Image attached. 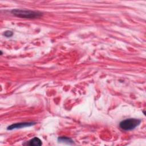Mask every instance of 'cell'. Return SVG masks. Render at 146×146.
<instances>
[{"instance_id": "obj_1", "label": "cell", "mask_w": 146, "mask_h": 146, "mask_svg": "<svg viewBox=\"0 0 146 146\" xmlns=\"http://www.w3.org/2000/svg\"><path fill=\"white\" fill-rule=\"evenodd\" d=\"M11 13L16 17L25 18H37L42 15V13L39 11H32L24 9H13Z\"/></svg>"}, {"instance_id": "obj_2", "label": "cell", "mask_w": 146, "mask_h": 146, "mask_svg": "<svg viewBox=\"0 0 146 146\" xmlns=\"http://www.w3.org/2000/svg\"><path fill=\"white\" fill-rule=\"evenodd\" d=\"M141 122V120L135 118H130L121 121L120 124V127L124 131H129L133 129L138 126Z\"/></svg>"}, {"instance_id": "obj_3", "label": "cell", "mask_w": 146, "mask_h": 146, "mask_svg": "<svg viewBox=\"0 0 146 146\" xmlns=\"http://www.w3.org/2000/svg\"><path fill=\"white\" fill-rule=\"evenodd\" d=\"M35 122H22V123H17L15 124H13L9 127H7L8 130H12L14 129H18V128H22L26 127H30L33 125H35Z\"/></svg>"}, {"instance_id": "obj_4", "label": "cell", "mask_w": 146, "mask_h": 146, "mask_svg": "<svg viewBox=\"0 0 146 146\" xmlns=\"http://www.w3.org/2000/svg\"><path fill=\"white\" fill-rule=\"evenodd\" d=\"M29 145H32V146H40L42 144V141L37 137H35L33 139L30 140L28 141V142L26 143V144H24Z\"/></svg>"}, {"instance_id": "obj_5", "label": "cell", "mask_w": 146, "mask_h": 146, "mask_svg": "<svg viewBox=\"0 0 146 146\" xmlns=\"http://www.w3.org/2000/svg\"><path fill=\"white\" fill-rule=\"evenodd\" d=\"M58 140L59 142H62V143H66L67 144H73L74 142L69 137H64V136H61L58 137Z\"/></svg>"}, {"instance_id": "obj_6", "label": "cell", "mask_w": 146, "mask_h": 146, "mask_svg": "<svg viewBox=\"0 0 146 146\" xmlns=\"http://www.w3.org/2000/svg\"><path fill=\"white\" fill-rule=\"evenodd\" d=\"M3 35L7 37V38H9V37H11L13 36V33L11 31H9V30H7V31H6L4 32V33L3 34Z\"/></svg>"}]
</instances>
